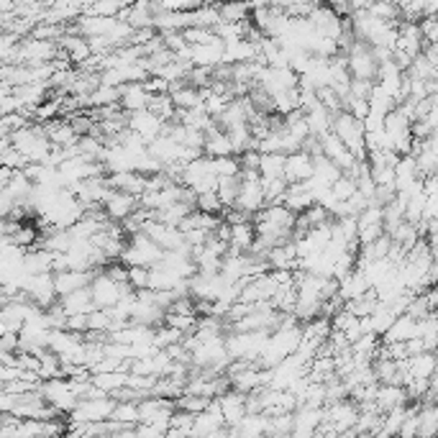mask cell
Segmentation results:
<instances>
[{
    "mask_svg": "<svg viewBox=\"0 0 438 438\" xmlns=\"http://www.w3.org/2000/svg\"><path fill=\"white\" fill-rule=\"evenodd\" d=\"M313 169H315V162H313V154L303 152V149H297L295 154H287L285 157V177L287 185L292 182H305V180H311L313 177Z\"/></svg>",
    "mask_w": 438,
    "mask_h": 438,
    "instance_id": "obj_1",
    "label": "cell"
},
{
    "mask_svg": "<svg viewBox=\"0 0 438 438\" xmlns=\"http://www.w3.org/2000/svg\"><path fill=\"white\" fill-rule=\"evenodd\" d=\"M90 279H93V272L90 269H62L54 274V290L56 295H67L77 287H88Z\"/></svg>",
    "mask_w": 438,
    "mask_h": 438,
    "instance_id": "obj_2",
    "label": "cell"
},
{
    "mask_svg": "<svg viewBox=\"0 0 438 438\" xmlns=\"http://www.w3.org/2000/svg\"><path fill=\"white\" fill-rule=\"evenodd\" d=\"M218 405H221V415H224V421L228 423H239L244 415H247V392H226L218 398Z\"/></svg>",
    "mask_w": 438,
    "mask_h": 438,
    "instance_id": "obj_3",
    "label": "cell"
},
{
    "mask_svg": "<svg viewBox=\"0 0 438 438\" xmlns=\"http://www.w3.org/2000/svg\"><path fill=\"white\" fill-rule=\"evenodd\" d=\"M64 313L70 315V313H90L95 305H93V297H90V287H77V290H72L67 295H62V303Z\"/></svg>",
    "mask_w": 438,
    "mask_h": 438,
    "instance_id": "obj_4",
    "label": "cell"
},
{
    "mask_svg": "<svg viewBox=\"0 0 438 438\" xmlns=\"http://www.w3.org/2000/svg\"><path fill=\"white\" fill-rule=\"evenodd\" d=\"M285 157L282 152H264L259 157V177H282L285 172Z\"/></svg>",
    "mask_w": 438,
    "mask_h": 438,
    "instance_id": "obj_5",
    "label": "cell"
},
{
    "mask_svg": "<svg viewBox=\"0 0 438 438\" xmlns=\"http://www.w3.org/2000/svg\"><path fill=\"white\" fill-rule=\"evenodd\" d=\"M47 139L54 143V146H70V143L77 141V134H75V128H72L70 120H64V123H49Z\"/></svg>",
    "mask_w": 438,
    "mask_h": 438,
    "instance_id": "obj_6",
    "label": "cell"
},
{
    "mask_svg": "<svg viewBox=\"0 0 438 438\" xmlns=\"http://www.w3.org/2000/svg\"><path fill=\"white\" fill-rule=\"evenodd\" d=\"M111 418L116 423H126V425H131V423L139 421V405H131L128 400H120V402H116V407H113Z\"/></svg>",
    "mask_w": 438,
    "mask_h": 438,
    "instance_id": "obj_7",
    "label": "cell"
},
{
    "mask_svg": "<svg viewBox=\"0 0 438 438\" xmlns=\"http://www.w3.org/2000/svg\"><path fill=\"white\" fill-rule=\"evenodd\" d=\"M6 331H8V328H6V323L0 320V338H3V334H6Z\"/></svg>",
    "mask_w": 438,
    "mask_h": 438,
    "instance_id": "obj_8",
    "label": "cell"
}]
</instances>
